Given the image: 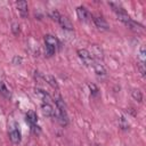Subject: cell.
<instances>
[{
    "label": "cell",
    "instance_id": "cell-5",
    "mask_svg": "<svg viewBox=\"0 0 146 146\" xmlns=\"http://www.w3.org/2000/svg\"><path fill=\"white\" fill-rule=\"evenodd\" d=\"M89 52H90V55H91V57L94 58L95 62H98V60H100V59L104 58L103 50H102L100 47H98L97 44H92V46H91V50H90Z\"/></svg>",
    "mask_w": 146,
    "mask_h": 146
},
{
    "label": "cell",
    "instance_id": "cell-1",
    "mask_svg": "<svg viewBox=\"0 0 146 146\" xmlns=\"http://www.w3.org/2000/svg\"><path fill=\"white\" fill-rule=\"evenodd\" d=\"M56 106H57V110H58V113H59V119H60L62 124L66 125L67 122H68V119H67V113H66L65 103H64V100H63L60 97H57V98H56Z\"/></svg>",
    "mask_w": 146,
    "mask_h": 146
},
{
    "label": "cell",
    "instance_id": "cell-24",
    "mask_svg": "<svg viewBox=\"0 0 146 146\" xmlns=\"http://www.w3.org/2000/svg\"><path fill=\"white\" fill-rule=\"evenodd\" d=\"M95 146H99V145H95Z\"/></svg>",
    "mask_w": 146,
    "mask_h": 146
},
{
    "label": "cell",
    "instance_id": "cell-2",
    "mask_svg": "<svg viewBox=\"0 0 146 146\" xmlns=\"http://www.w3.org/2000/svg\"><path fill=\"white\" fill-rule=\"evenodd\" d=\"M78 55H79L80 59L83 62L84 65H87V66H92L94 65L95 60L91 57V55H90V52H89L88 49H79L78 50Z\"/></svg>",
    "mask_w": 146,
    "mask_h": 146
},
{
    "label": "cell",
    "instance_id": "cell-10",
    "mask_svg": "<svg viewBox=\"0 0 146 146\" xmlns=\"http://www.w3.org/2000/svg\"><path fill=\"white\" fill-rule=\"evenodd\" d=\"M44 43H46L47 46L54 47L55 49L58 47V40H57V38H55V36L51 35V34H47V35H44Z\"/></svg>",
    "mask_w": 146,
    "mask_h": 146
},
{
    "label": "cell",
    "instance_id": "cell-20",
    "mask_svg": "<svg viewBox=\"0 0 146 146\" xmlns=\"http://www.w3.org/2000/svg\"><path fill=\"white\" fill-rule=\"evenodd\" d=\"M139 60H140V63H145V47H141L140 48V50H139Z\"/></svg>",
    "mask_w": 146,
    "mask_h": 146
},
{
    "label": "cell",
    "instance_id": "cell-11",
    "mask_svg": "<svg viewBox=\"0 0 146 146\" xmlns=\"http://www.w3.org/2000/svg\"><path fill=\"white\" fill-rule=\"evenodd\" d=\"M58 23H59L60 26H62L63 29H65V30H73V24L71 23L70 18H67L66 16H62V15H60V18H59V22H58Z\"/></svg>",
    "mask_w": 146,
    "mask_h": 146
},
{
    "label": "cell",
    "instance_id": "cell-18",
    "mask_svg": "<svg viewBox=\"0 0 146 146\" xmlns=\"http://www.w3.org/2000/svg\"><path fill=\"white\" fill-rule=\"evenodd\" d=\"M49 15H50V17H51V19H52V21H55V22H57V23L59 22V18H60V14H59L57 10H52V11H51Z\"/></svg>",
    "mask_w": 146,
    "mask_h": 146
},
{
    "label": "cell",
    "instance_id": "cell-16",
    "mask_svg": "<svg viewBox=\"0 0 146 146\" xmlns=\"http://www.w3.org/2000/svg\"><path fill=\"white\" fill-rule=\"evenodd\" d=\"M131 95H132V98H133L135 100H137V102H139V103L143 100V94H141L140 90H138V89H133L132 92H131Z\"/></svg>",
    "mask_w": 146,
    "mask_h": 146
},
{
    "label": "cell",
    "instance_id": "cell-14",
    "mask_svg": "<svg viewBox=\"0 0 146 146\" xmlns=\"http://www.w3.org/2000/svg\"><path fill=\"white\" fill-rule=\"evenodd\" d=\"M92 67L95 68V72H96V74L97 75H105L106 74V71H105V68H104V66L100 64V63H98V62H95L94 63V65H92Z\"/></svg>",
    "mask_w": 146,
    "mask_h": 146
},
{
    "label": "cell",
    "instance_id": "cell-9",
    "mask_svg": "<svg viewBox=\"0 0 146 146\" xmlns=\"http://www.w3.org/2000/svg\"><path fill=\"white\" fill-rule=\"evenodd\" d=\"M41 111L43 113V115L48 116V117H52L55 115V111H54V107L49 104V103H42L41 105Z\"/></svg>",
    "mask_w": 146,
    "mask_h": 146
},
{
    "label": "cell",
    "instance_id": "cell-21",
    "mask_svg": "<svg viewBox=\"0 0 146 146\" xmlns=\"http://www.w3.org/2000/svg\"><path fill=\"white\" fill-rule=\"evenodd\" d=\"M89 86V88H90V91H91V95H94V96H96L97 94H98V88L95 86V84H92V83H89L88 84Z\"/></svg>",
    "mask_w": 146,
    "mask_h": 146
},
{
    "label": "cell",
    "instance_id": "cell-12",
    "mask_svg": "<svg viewBox=\"0 0 146 146\" xmlns=\"http://www.w3.org/2000/svg\"><path fill=\"white\" fill-rule=\"evenodd\" d=\"M26 122L30 125L36 124V122H38V115H36V113L34 111H29L26 113Z\"/></svg>",
    "mask_w": 146,
    "mask_h": 146
},
{
    "label": "cell",
    "instance_id": "cell-4",
    "mask_svg": "<svg viewBox=\"0 0 146 146\" xmlns=\"http://www.w3.org/2000/svg\"><path fill=\"white\" fill-rule=\"evenodd\" d=\"M76 15H78L79 19L82 21V22H89L91 19V15L88 11V9L84 8V7H82V6H80V7L76 8Z\"/></svg>",
    "mask_w": 146,
    "mask_h": 146
},
{
    "label": "cell",
    "instance_id": "cell-6",
    "mask_svg": "<svg viewBox=\"0 0 146 146\" xmlns=\"http://www.w3.org/2000/svg\"><path fill=\"white\" fill-rule=\"evenodd\" d=\"M34 94H35V96H36V97H38L40 100H42L43 103H49V102L51 100L50 95H49L47 91H44L43 89L35 88V89H34Z\"/></svg>",
    "mask_w": 146,
    "mask_h": 146
},
{
    "label": "cell",
    "instance_id": "cell-13",
    "mask_svg": "<svg viewBox=\"0 0 146 146\" xmlns=\"http://www.w3.org/2000/svg\"><path fill=\"white\" fill-rule=\"evenodd\" d=\"M43 79L46 80V82H47L51 88H54V89H58V83H57V80L55 79V76L47 74V75H43Z\"/></svg>",
    "mask_w": 146,
    "mask_h": 146
},
{
    "label": "cell",
    "instance_id": "cell-22",
    "mask_svg": "<svg viewBox=\"0 0 146 146\" xmlns=\"http://www.w3.org/2000/svg\"><path fill=\"white\" fill-rule=\"evenodd\" d=\"M11 30H13V33H14L15 35H16V34H18V33H19V25H18L17 23H14V24H13Z\"/></svg>",
    "mask_w": 146,
    "mask_h": 146
},
{
    "label": "cell",
    "instance_id": "cell-8",
    "mask_svg": "<svg viewBox=\"0 0 146 146\" xmlns=\"http://www.w3.org/2000/svg\"><path fill=\"white\" fill-rule=\"evenodd\" d=\"M92 19H94L95 25H96L98 29H102V30H108V29H110L108 23L106 22L105 18H103V17H100V16H96V17H94Z\"/></svg>",
    "mask_w": 146,
    "mask_h": 146
},
{
    "label": "cell",
    "instance_id": "cell-23",
    "mask_svg": "<svg viewBox=\"0 0 146 146\" xmlns=\"http://www.w3.org/2000/svg\"><path fill=\"white\" fill-rule=\"evenodd\" d=\"M138 68H139V71H140V73H141V75L144 76L145 75V64H143V63H139L138 64Z\"/></svg>",
    "mask_w": 146,
    "mask_h": 146
},
{
    "label": "cell",
    "instance_id": "cell-7",
    "mask_svg": "<svg viewBox=\"0 0 146 146\" xmlns=\"http://www.w3.org/2000/svg\"><path fill=\"white\" fill-rule=\"evenodd\" d=\"M16 6H17V9H18V11H19L21 16H22L23 18H26V17L29 16L27 2H26V1H24V0H21V1H17Z\"/></svg>",
    "mask_w": 146,
    "mask_h": 146
},
{
    "label": "cell",
    "instance_id": "cell-3",
    "mask_svg": "<svg viewBox=\"0 0 146 146\" xmlns=\"http://www.w3.org/2000/svg\"><path fill=\"white\" fill-rule=\"evenodd\" d=\"M9 138L11 143L14 144H19L21 143V131L18 129V125L16 123H13L9 128Z\"/></svg>",
    "mask_w": 146,
    "mask_h": 146
},
{
    "label": "cell",
    "instance_id": "cell-17",
    "mask_svg": "<svg viewBox=\"0 0 146 146\" xmlns=\"http://www.w3.org/2000/svg\"><path fill=\"white\" fill-rule=\"evenodd\" d=\"M119 125H120V128L123 129V130H127V129L129 128V123H128V121L125 120L124 116H121V117L119 119Z\"/></svg>",
    "mask_w": 146,
    "mask_h": 146
},
{
    "label": "cell",
    "instance_id": "cell-15",
    "mask_svg": "<svg viewBox=\"0 0 146 146\" xmlns=\"http://www.w3.org/2000/svg\"><path fill=\"white\" fill-rule=\"evenodd\" d=\"M0 94H1L2 96L7 97V98L10 97V91L8 90V88L6 87V84H5L2 81H0Z\"/></svg>",
    "mask_w": 146,
    "mask_h": 146
},
{
    "label": "cell",
    "instance_id": "cell-19",
    "mask_svg": "<svg viewBox=\"0 0 146 146\" xmlns=\"http://www.w3.org/2000/svg\"><path fill=\"white\" fill-rule=\"evenodd\" d=\"M55 48L54 47H50V46H47L46 44V55L48 56V57H51L54 54H55Z\"/></svg>",
    "mask_w": 146,
    "mask_h": 146
}]
</instances>
